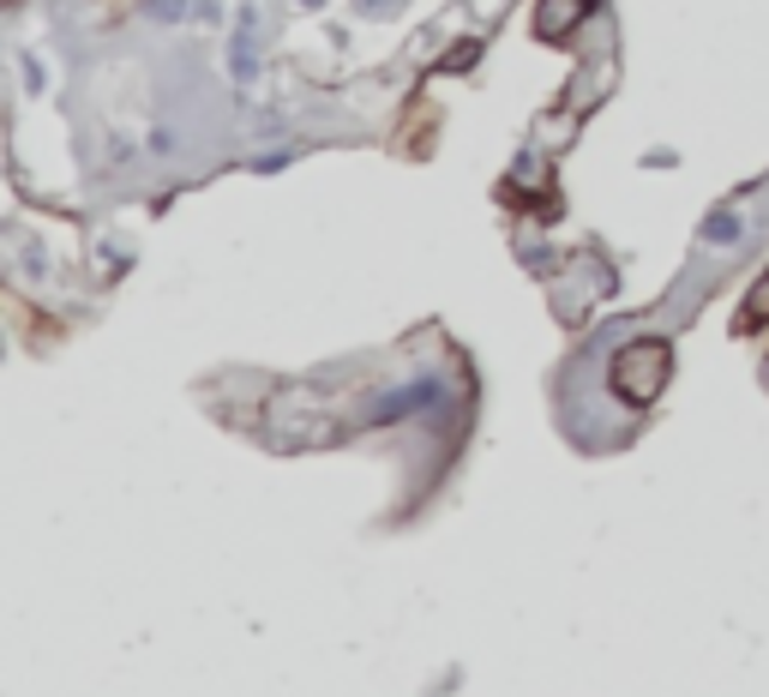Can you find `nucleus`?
<instances>
[{
  "mask_svg": "<svg viewBox=\"0 0 769 697\" xmlns=\"http://www.w3.org/2000/svg\"><path fill=\"white\" fill-rule=\"evenodd\" d=\"M668 373H673V349H668V344H656V337H649V344H632V349L620 355V361H613V385H620V391H625V403H637V409L661 397Z\"/></svg>",
  "mask_w": 769,
  "mask_h": 697,
  "instance_id": "1",
  "label": "nucleus"
},
{
  "mask_svg": "<svg viewBox=\"0 0 769 697\" xmlns=\"http://www.w3.org/2000/svg\"><path fill=\"white\" fill-rule=\"evenodd\" d=\"M764 319H769V283H758V295H751V307L739 313V325H746V331H751V325H764Z\"/></svg>",
  "mask_w": 769,
  "mask_h": 697,
  "instance_id": "2",
  "label": "nucleus"
}]
</instances>
